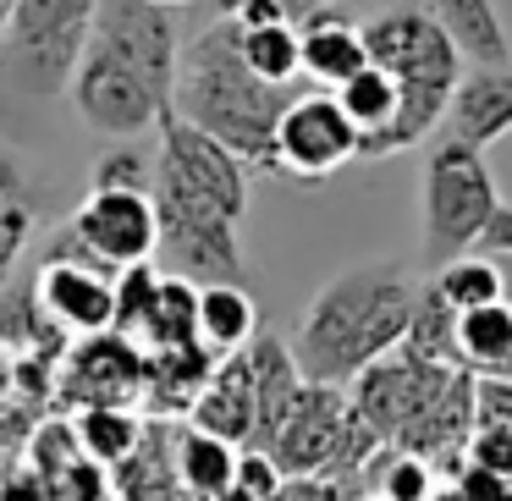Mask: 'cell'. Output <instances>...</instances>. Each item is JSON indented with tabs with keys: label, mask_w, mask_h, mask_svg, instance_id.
I'll return each instance as SVG.
<instances>
[{
	"label": "cell",
	"mask_w": 512,
	"mask_h": 501,
	"mask_svg": "<svg viewBox=\"0 0 512 501\" xmlns=\"http://www.w3.org/2000/svg\"><path fill=\"white\" fill-rule=\"evenodd\" d=\"M353 501H380V496H375V490H358V496H353Z\"/></svg>",
	"instance_id": "49"
},
{
	"label": "cell",
	"mask_w": 512,
	"mask_h": 501,
	"mask_svg": "<svg viewBox=\"0 0 512 501\" xmlns=\"http://www.w3.org/2000/svg\"><path fill=\"white\" fill-rule=\"evenodd\" d=\"M155 127H160L155 177H166V182H177V188L210 199L215 210H226L237 226H243V215H248V177H254V171H248L243 160L221 144V138H210L204 127L182 122L177 111H166Z\"/></svg>",
	"instance_id": "8"
},
{
	"label": "cell",
	"mask_w": 512,
	"mask_h": 501,
	"mask_svg": "<svg viewBox=\"0 0 512 501\" xmlns=\"http://www.w3.org/2000/svg\"><path fill=\"white\" fill-rule=\"evenodd\" d=\"M424 501H468V496H463V485H457V479H435V490Z\"/></svg>",
	"instance_id": "45"
},
{
	"label": "cell",
	"mask_w": 512,
	"mask_h": 501,
	"mask_svg": "<svg viewBox=\"0 0 512 501\" xmlns=\"http://www.w3.org/2000/svg\"><path fill=\"white\" fill-rule=\"evenodd\" d=\"M501 210L496 177L485 166V149L463 138H435L419 177V232H424V265L441 270L457 254L479 248L490 215Z\"/></svg>",
	"instance_id": "4"
},
{
	"label": "cell",
	"mask_w": 512,
	"mask_h": 501,
	"mask_svg": "<svg viewBox=\"0 0 512 501\" xmlns=\"http://www.w3.org/2000/svg\"><path fill=\"white\" fill-rule=\"evenodd\" d=\"M446 138H463L474 149H490L512 133V61L507 67H474L457 78L452 100L441 116Z\"/></svg>",
	"instance_id": "16"
},
{
	"label": "cell",
	"mask_w": 512,
	"mask_h": 501,
	"mask_svg": "<svg viewBox=\"0 0 512 501\" xmlns=\"http://www.w3.org/2000/svg\"><path fill=\"white\" fill-rule=\"evenodd\" d=\"M61 397L78 402V408L144 397V353H138V342L122 331L78 336V347L61 364Z\"/></svg>",
	"instance_id": "14"
},
{
	"label": "cell",
	"mask_w": 512,
	"mask_h": 501,
	"mask_svg": "<svg viewBox=\"0 0 512 501\" xmlns=\"http://www.w3.org/2000/svg\"><path fill=\"white\" fill-rule=\"evenodd\" d=\"M237 452H243V446L221 441V435L199 430V424H177V430H171V463H177L182 496L215 501L237 479Z\"/></svg>",
	"instance_id": "22"
},
{
	"label": "cell",
	"mask_w": 512,
	"mask_h": 501,
	"mask_svg": "<svg viewBox=\"0 0 512 501\" xmlns=\"http://www.w3.org/2000/svg\"><path fill=\"white\" fill-rule=\"evenodd\" d=\"M155 287H160V270L149 265V259H144V265L116 270V331H122V336H138L149 303H155Z\"/></svg>",
	"instance_id": "32"
},
{
	"label": "cell",
	"mask_w": 512,
	"mask_h": 501,
	"mask_svg": "<svg viewBox=\"0 0 512 501\" xmlns=\"http://www.w3.org/2000/svg\"><path fill=\"white\" fill-rule=\"evenodd\" d=\"M94 45H105L116 61H127L155 89V100L171 111L177 67H182V28L171 17V6H160V0H100Z\"/></svg>",
	"instance_id": "7"
},
{
	"label": "cell",
	"mask_w": 512,
	"mask_h": 501,
	"mask_svg": "<svg viewBox=\"0 0 512 501\" xmlns=\"http://www.w3.org/2000/svg\"><path fill=\"white\" fill-rule=\"evenodd\" d=\"M358 160V127L336 105V94H298L276 122V166L281 177L320 182Z\"/></svg>",
	"instance_id": "11"
},
{
	"label": "cell",
	"mask_w": 512,
	"mask_h": 501,
	"mask_svg": "<svg viewBox=\"0 0 512 501\" xmlns=\"http://www.w3.org/2000/svg\"><path fill=\"white\" fill-rule=\"evenodd\" d=\"M243 28V23H237ZM248 72H259L265 83H298L303 78V56H298V23H265V28H243L237 34Z\"/></svg>",
	"instance_id": "30"
},
{
	"label": "cell",
	"mask_w": 512,
	"mask_h": 501,
	"mask_svg": "<svg viewBox=\"0 0 512 501\" xmlns=\"http://www.w3.org/2000/svg\"><path fill=\"white\" fill-rule=\"evenodd\" d=\"M463 457H468V468H485V474H507L512 479V430L501 419H485V413H479V424L463 441Z\"/></svg>",
	"instance_id": "34"
},
{
	"label": "cell",
	"mask_w": 512,
	"mask_h": 501,
	"mask_svg": "<svg viewBox=\"0 0 512 501\" xmlns=\"http://www.w3.org/2000/svg\"><path fill=\"white\" fill-rule=\"evenodd\" d=\"M281 468H276V457L270 452H259V446H243V452H237V485L243 490H254L259 501H270L281 490Z\"/></svg>",
	"instance_id": "37"
},
{
	"label": "cell",
	"mask_w": 512,
	"mask_h": 501,
	"mask_svg": "<svg viewBox=\"0 0 512 501\" xmlns=\"http://www.w3.org/2000/svg\"><path fill=\"white\" fill-rule=\"evenodd\" d=\"M479 248H485V254H496V259L512 254V199H501V210L490 215V226H485V237H479Z\"/></svg>",
	"instance_id": "40"
},
{
	"label": "cell",
	"mask_w": 512,
	"mask_h": 501,
	"mask_svg": "<svg viewBox=\"0 0 512 501\" xmlns=\"http://www.w3.org/2000/svg\"><path fill=\"white\" fill-rule=\"evenodd\" d=\"M6 441H12V430H6V413H0V452H6Z\"/></svg>",
	"instance_id": "48"
},
{
	"label": "cell",
	"mask_w": 512,
	"mask_h": 501,
	"mask_svg": "<svg viewBox=\"0 0 512 501\" xmlns=\"http://www.w3.org/2000/svg\"><path fill=\"white\" fill-rule=\"evenodd\" d=\"M12 6L17 0H0V34H6V23H12Z\"/></svg>",
	"instance_id": "47"
},
{
	"label": "cell",
	"mask_w": 512,
	"mask_h": 501,
	"mask_svg": "<svg viewBox=\"0 0 512 501\" xmlns=\"http://www.w3.org/2000/svg\"><path fill=\"white\" fill-rule=\"evenodd\" d=\"M298 56H303V78L325 83V89H336V83H347L358 67H369L364 28H358L342 6H320V12L303 17L298 23Z\"/></svg>",
	"instance_id": "18"
},
{
	"label": "cell",
	"mask_w": 512,
	"mask_h": 501,
	"mask_svg": "<svg viewBox=\"0 0 512 501\" xmlns=\"http://www.w3.org/2000/svg\"><path fill=\"white\" fill-rule=\"evenodd\" d=\"M67 430H72V441H78V452L89 457V463L116 468L138 446L144 419H138L127 402H94V408H78V419H72Z\"/></svg>",
	"instance_id": "26"
},
{
	"label": "cell",
	"mask_w": 512,
	"mask_h": 501,
	"mask_svg": "<svg viewBox=\"0 0 512 501\" xmlns=\"http://www.w3.org/2000/svg\"><path fill=\"white\" fill-rule=\"evenodd\" d=\"M149 199H155V215H160L155 254H166L171 276H188L193 287H248V265H243V248H237L232 215L166 177L149 182Z\"/></svg>",
	"instance_id": "6"
},
{
	"label": "cell",
	"mask_w": 512,
	"mask_h": 501,
	"mask_svg": "<svg viewBox=\"0 0 512 501\" xmlns=\"http://www.w3.org/2000/svg\"><path fill=\"white\" fill-rule=\"evenodd\" d=\"M155 182V155H144L138 144H122L111 155L94 160V188H116V193H149Z\"/></svg>",
	"instance_id": "33"
},
{
	"label": "cell",
	"mask_w": 512,
	"mask_h": 501,
	"mask_svg": "<svg viewBox=\"0 0 512 501\" xmlns=\"http://www.w3.org/2000/svg\"><path fill=\"white\" fill-rule=\"evenodd\" d=\"M237 17H215L210 28L182 45V67H177V100L171 111L182 122L204 127L210 138H221L248 171L281 177L276 166V122L292 100L298 83H265L259 72H248L243 50H237Z\"/></svg>",
	"instance_id": "2"
},
{
	"label": "cell",
	"mask_w": 512,
	"mask_h": 501,
	"mask_svg": "<svg viewBox=\"0 0 512 501\" xmlns=\"http://www.w3.org/2000/svg\"><path fill=\"white\" fill-rule=\"evenodd\" d=\"M457 364L479 380H512V298L457 314Z\"/></svg>",
	"instance_id": "21"
},
{
	"label": "cell",
	"mask_w": 512,
	"mask_h": 501,
	"mask_svg": "<svg viewBox=\"0 0 512 501\" xmlns=\"http://www.w3.org/2000/svg\"><path fill=\"white\" fill-rule=\"evenodd\" d=\"M12 199H28V182L12 149H0V204H12Z\"/></svg>",
	"instance_id": "41"
},
{
	"label": "cell",
	"mask_w": 512,
	"mask_h": 501,
	"mask_svg": "<svg viewBox=\"0 0 512 501\" xmlns=\"http://www.w3.org/2000/svg\"><path fill=\"white\" fill-rule=\"evenodd\" d=\"M358 479H331V474H287L281 490L270 501H353L358 496Z\"/></svg>",
	"instance_id": "35"
},
{
	"label": "cell",
	"mask_w": 512,
	"mask_h": 501,
	"mask_svg": "<svg viewBox=\"0 0 512 501\" xmlns=\"http://www.w3.org/2000/svg\"><path fill=\"white\" fill-rule=\"evenodd\" d=\"M28 237H34V210H28V199L0 204V276H12V265L28 248Z\"/></svg>",
	"instance_id": "36"
},
{
	"label": "cell",
	"mask_w": 512,
	"mask_h": 501,
	"mask_svg": "<svg viewBox=\"0 0 512 501\" xmlns=\"http://www.w3.org/2000/svg\"><path fill=\"white\" fill-rule=\"evenodd\" d=\"M215 501H259V496H254V490H243V485H237V479H232V485H226V490H221V496H215Z\"/></svg>",
	"instance_id": "46"
},
{
	"label": "cell",
	"mask_w": 512,
	"mask_h": 501,
	"mask_svg": "<svg viewBox=\"0 0 512 501\" xmlns=\"http://www.w3.org/2000/svg\"><path fill=\"white\" fill-rule=\"evenodd\" d=\"M435 287L446 292V303H452L457 314H463V309H479V303L507 298V276H501V259H496V254H479V248H468V254H457V259H452V265L435 270Z\"/></svg>",
	"instance_id": "29"
},
{
	"label": "cell",
	"mask_w": 512,
	"mask_h": 501,
	"mask_svg": "<svg viewBox=\"0 0 512 501\" xmlns=\"http://www.w3.org/2000/svg\"><path fill=\"white\" fill-rule=\"evenodd\" d=\"M259 331V309L248 287H199V342L215 358L243 353Z\"/></svg>",
	"instance_id": "25"
},
{
	"label": "cell",
	"mask_w": 512,
	"mask_h": 501,
	"mask_svg": "<svg viewBox=\"0 0 512 501\" xmlns=\"http://www.w3.org/2000/svg\"><path fill=\"white\" fill-rule=\"evenodd\" d=\"M237 23H243V28H265V23H287V12H281V0H248L243 12H237Z\"/></svg>",
	"instance_id": "42"
},
{
	"label": "cell",
	"mask_w": 512,
	"mask_h": 501,
	"mask_svg": "<svg viewBox=\"0 0 512 501\" xmlns=\"http://www.w3.org/2000/svg\"><path fill=\"white\" fill-rule=\"evenodd\" d=\"M347 386H325V380H303L298 397H292L287 419H281L276 441L265 446L276 457L281 474H325L342 446V430H347Z\"/></svg>",
	"instance_id": "12"
},
{
	"label": "cell",
	"mask_w": 512,
	"mask_h": 501,
	"mask_svg": "<svg viewBox=\"0 0 512 501\" xmlns=\"http://www.w3.org/2000/svg\"><path fill=\"white\" fill-rule=\"evenodd\" d=\"M171 430H177V424L144 419L138 446L111 468L116 501H188L182 496V479H177V463H171Z\"/></svg>",
	"instance_id": "20"
},
{
	"label": "cell",
	"mask_w": 512,
	"mask_h": 501,
	"mask_svg": "<svg viewBox=\"0 0 512 501\" xmlns=\"http://www.w3.org/2000/svg\"><path fill=\"white\" fill-rule=\"evenodd\" d=\"M39 309L67 336H105L116 331V281L72 259H45L34 276Z\"/></svg>",
	"instance_id": "15"
},
{
	"label": "cell",
	"mask_w": 512,
	"mask_h": 501,
	"mask_svg": "<svg viewBox=\"0 0 512 501\" xmlns=\"http://www.w3.org/2000/svg\"><path fill=\"white\" fill-rule=\"evenodd\" d=\"M243 353H248V375H254V441L248 446L265 452V446L276 441L281 419H287L292 397H298L303 369H298V358H292V347L281 342V336H259L254 331V342H248Z\"/></svg>",
	"instance_id": "19"
},
{
	"label": "cell",
	"mask_w": 512,
	"mask_h": 501,
	"mask_svg": "<svg viewBox=\"0 0 512 501\" xmlns=\"http://www.w3.org/2000/svg\"><path fill=\"white\" fill-rule=\"evenodd\" d=\"M364 490H375L380 501H424L435 490V468H430V457L402 452V446L386 441L364 468Z\"/></svg>",
	"instance_id": "31"
},
{
	"label": "cell",
	"mask_w": 512,
	"mask_h": 501,
	"mask_svg": "<svg viewBox=\"0 0 512 501\" xmlns=\"http://www.w3.org/2000/svg\"><path fill=\"white\" fill-rule=\"evenodd\" d=\"M320 6H336V0H281V12H287V23H303L309 12H320Z\"/></svg>",
	"instance_id": "43"
},
{
	"label": "cell",
	"mask_w": 512,
	"mask_h": 501,
	"mask_svg": "<svg viewBox=\"0 0 512 501\" xmlns=\"http://www.w3.org/2000/svg\"><path fill=\"white\" fill-rule=\"evenodd\" d=\"M402 347L419 353V358H430V364L463 369L457 364V309L446 303V292L435 287V281H424V287L413 292V314H408V336H402Z\"/></svg>",
	"instance_id": "28"
},
{
	"label": "cell",
	"mask_w": 512,
	"mask_h": 501,
	"mask_svg": "<svg viewBox=\"0 0 512 501\" xmlns=\"http://www.w3.org/2000/svg\"><path fill=\"white\" fill-rule=\"evenodd\" d=\"M133 342H149V347L199 342V287H193L188 276H160L155 303H149V314H144Z\"/></svg>",
	"instance_id": "27"
},
{
	"label": "cell",
	"mask_w": 512,
	"mask_h": 501,
	"mask_svg": "<svg viewBox=\"0 0 512 501\" xmlns=\"http://www.w3.org/2000/svg\"><path fill=\"white\" fill-rule=\"evenodd\" d=\"M67 94H72L83 122L105 138H138L144 127H155L160 116H166V105L155 100V89H149L127 61H116L105 45H94V39H89V50H83L78 72H72Z\"/></svg>",
	"instance_id": "10"
},
{
	"label": "cell",
	"mask_w": 512,
	"mask_h": 501,
	"mask_svg": "<svg viewBox=\"0 0 512 501\" xmlns=\"http://www.w3.org/2000/svg\"><path fill=\"white\" fill-rule=\"evenodd\" d=\"M67 226L78 232L83 248H94V254H100L105 265H116V270L144 265V259H155V248H160V215H155V199H149V193L94 188Z\"/></svg>",
	"instance_id": "13"
},
{
	"label": "cell",
	"mask_w": 512,
	"mask_h": 501,
	"mask_svg": "<svg viewBox=\"0 0 512 501\" xmlns=\"http://www.w3.org/2000/svg\"><path fill=\"white\" fill-rule=\"evenodd\" d=\"M457 369L446 364H430V358L408 353V347H391L386 358H375V364L364 369V375L347 386V402L358 408V419L369 424V430L380 435V441L397 446L402 430H408L413 419H419L424 408H430L435 397L446 391V380H452Z\"/></svg>",
	"instance_id": "9"
},
{
	"label": "cell",
	"mask_w": 512,
	"mask_h": 501,
	"mask_svg": "<svg viewBox=\"0 0 512 501\" xmlns=\"http://www.w3.org/2000/svg\"><path fill=\"white\" fill-rule=\"evenodd\" d=\"M413 292H419V281L397 259H375V265H353L331 276L314 292V303L303 309L287 342L303 380L353 386L375 358H386L408 336Z\"/></svg>",
	"instance_id": "1"
},
{
	"label": "cell",
	"mask_w": 512,
	"mask_h": 501,
	"mask_svg": "<svg viewBox=\"0 0 512 501\" xmlns=\"http://www.w3.org/2000/svg\"><path fill=\"white\" fill-rule=\"evenodd\" d=\"M160 6H182V0H160Z\"/></svg>",
	"instance_id": "50"
},
{
	"label": "cell",
	"mask_w": 512,
	"mask_h": 501,
	"mask_svg": "<svg viewBox=\"0 0 512 501\" xmlns=\"http://www.w3.org/2000/svg\"><path fill=\"white\" fill-rule=\"evenodd\" d=\"M199 6H204V17L215 23V17H237V12L248 6V0H199Z\"/></svg>",
	"instance_id": "44"
},
{
	"label": "cell",
	"mask_w": 512,
	"mask_h": 501,
	"mask_svg": "<svg viewBox=\"0 0 512 501\" xmlns=\"http://www.w3.org/2000/svg\"><path fill=\"white\" fill-rule=\"evenodd\" d=\"M100 0H17L12 23L0 34V72L28 100L67 94L83 50L94 39Z\"/></svg>",
	"instance_id": "5"
},
{
	"label": "cell",
	"mask_w": 512,
	"mask_h": 501,
	"mask_svg": "<svg viewBox=\"0 0 512 501\" xmlns=\"http://www.w3.org/2000/svg\"><path fill=\"white\" fill-rule=\"evenodd\" d=\"M479 413L512 430V380H479Z\"/></svg>",
	"instance_id": "39"
},
{
	"label": "cell",
	"mask_w": 512,
	"mask_h": 501,
	"mask_svg": "<svg viewBox=\"0 0 512 501\" xmlns=\"http://www.w3.org/2000/svg\"><path fill=\"white\" fill-rule=\"evenodd\" d=\"M336 105L353 116V127H358V160H364V149L375 144L391 122H397L402 89H397V78H391V72H380L375 61H369V67H358L347 83H336Z\"/></svg>",
	"instance_id": "24"
},
{
	"label": "cell",
	"mask_w": 512,
	"mask_h": 501,
	"mask_svg": "<svg viewBox=\"0 0 512 501\" xmlns=\"http://www.w3.org/2000/svg\"><path fill=\"white\" fill-rule=\"evenodd\" d=\"M457 485H463L468 501H512V479H507V474H485V468H468V463H463Z\"/></svg>",
	"instance_id": "38"
},
{
	"label": "cell",
	"mask_w": 512,
	"mask_h": 501,
	"mask_svg": "<svg viewBox=\"0 0 512 501\" xmlns=\"http://www.w3.org/2000/svg\"><path fill=\"white\" fill-rule=\"evenodd\" d=\"M188 424H199V430L221 435L232 446L254 441V375H248V353L215 358L210 380L199 386V397L188 408Z\"/></svg>",
	"instance_id": "17"
},
{
	"label": "cell",
	"mask_w": 512,
	"mask_h": 501,
	"mask_svg": "<svg viewBox=\"0 0 512 501\" xmlns=\"http://www.w3.org/2000/svg\"><path fill=\"white\" fill-rule=\"evenodd\" d=\"M364 28V56L375 61L380 72H391L402 89L397 122L364 149V160H386L397 149L424 144V133H435L446 116V100H452L457 78H463L468 61L457 56L452 34L435 23V12L424 0H397L386 12H375Z\"/></svg>",
	"instance_id": "3"
},
{
	"label": "cell",
	"mask_w": 512,
	"mask_h": 501,
	"mask_svg": "<svg viewBox=\"0 0 512 501\" xmlns=\"http://www.w3.org/2000/svg\"><path fill=\"white\" fill-rule=\"evenodd\" d=\"M435 23L452 34L457 56L468 67H507L512 45H507V28L496 17V0H430Z\"/></svg>",
	"instance_id": "23"
}]
</instances>
